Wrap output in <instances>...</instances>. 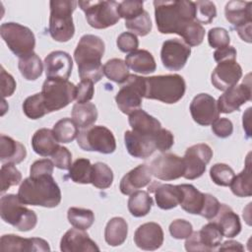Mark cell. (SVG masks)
Segmentation results:
<instances>
[{"label":"cell","instance_id":"cell-1","mask_svg":"<svg viewBox=\"0 0 252 252\" xmlns=\"http://www.w3.org/2000/svg\"><path fill=\"white\" fill-rule=\"evenodd\" d=\"M155 18L160 33H177L195 21V3L187 0L154 1Z\"/></svg>","mask_w":252,"mask_h":252},{"label":"cell","instance_id":"cell-2","mask_svg":"<svg viewBox=\"0 0 252 252\" xmlns=\"http://www.w3.org/2000/svg\"><path fill=\"white\" fill-rule=\"evenodd\" d=\"M103 40L94 34L83 35L74 51V58L78 65V73L81 80L98 82L103 76L101 58L104 54Z\"/></svg>","mask_w":252,"mask_h":252},{"label":"cell","instance_id":"cell-3","mask_svg":"<svg viewBox=\"0 0 252 252\" xmlns=\"http://www.w3.org/2000/svg\"><path fill=\"white\" fill-rule=\"evenodd\" d=\"M17 195L25 205L55 208L61 202V191L52 175L24 179Z\"/></svg>","mask_w":252,"mask_h":252},{"label":"cell","instance_id":"cell-4","mask_svg":"<svg viewBox=\"0 0 252 252\" xmlns=\"http://www.w3.org/2000/svg\"><path fill=\"white\" fill-rule=\"evenodd\" d=\"M185 91V81L178 74L145 77V98L172 104L183 97Z\"/></svg>","mask_w":252,"mask_h":252},{"label":"cell","instance_id":"cell-5","mask_svg":"<svg viewBox=\"0 0 252 252\" xmlns=\"http://www.w3.org/2000/svg\"><path fill=\"white\" fill-rule=\"evenodd\" d=\"M49 5V33L51 37L59 42L70 40L75 33L72 14L78 2L73 0H52Z\"/></svg>","mask_w":252,"mask_h":252},{"label":"cell","instance_id":"cell-6","mask_svg":"<svg viewBox=\"0 0 252 252\" xmlns=\"http://www.w3.org/2000/svg\"><path fill=\"white\" fill-rule=\"evenodd\" d=\"M18 195L7 194L0 199L1 219L16 227L20 231H29L34 228L37 222V216L24 206Z\"/></svg>","mask_w":252,"mask_h":252},{"label":"cell","instance_id":"cell-7","mask_svg":"<svg viewBox=\"0 0 252 252\" xmlns=\"http://www.w3.org/2000/svg\"><path fill=\"white\" fill-rule=\"evenodd\" d=\"M0 34L9 49L19 58L33 52L35 37L28 27L14 22L4 23L0 27Z\"/></svg>","mask_w":252,"mask_h":252},{"label":"cell","instance_id":"cell-8","mask_svg":"<svg viewBox=\"0 0 252 252\" xmlns=\"http://www.w3.org/2000/svg\"><path fill=\"white\" fill-rule=\"evenodd\" d=\"M41 94L48 113L57 111L76 99V86L68 80L46 79Z\"/></svg>","mask_w":252,"mask_h":252},{"label":"cell","instance_id":"cell-9","mask_svg":"<svg viewBox=\"0 0 252 252\" xmlns=\"http://www.w3.org/2000/svg\"><path fill=\"white\" fill-rule=\"evenodd\" d=\"M78 5L85 12L89 25L97 30L114 26L120 19L116 1H79Z\"/></svg>","mask_w":252,"mask_h":252},{"label":"cell","instance_id":"cell-10","mask_svg":"<svg viewBox=\"0 0 252 252\" xmlns=\"http://www.w3.org/2000/svg\"><path fill=\"white\" fill-rule=\"evenodd\" d=\"M79 147L88 152H98L109 155L116 149V142L113 133L101 125L90 126L81 130L77 136Z\"/></svg>","mask_w":252,"mask_h":252},{"label":"cell","instance_id":"cell-11","mask_svg":"<svg viewBox=\"0 0 252 252\" xmlns=\"http://www.w3.org/2000/svg\"><path fill=\"white\" fill-rule=\"evenodd\" d=\"M145 95V77L130 74L115 95L118 108L124 114H130L141 108Z\"/></svg>","mask_w":252,"mask_h":252},{"label":"cell","instance_id":"cell-12","mask_svg":"<svg viewBox=\"0 0 252 252\" xmlns=\"http://www.w3.org/2000/svg\"><path fill=\"white\" fill-rule=\"evenodd\" d=\"M213 157V150L207 144L200 143L189 147L183 157L185 171L183 177L189 180L199 178Z\"/></svg>","mask_w":252,"mask_h":252},{"label":"cell","instance_id":"cell-13","mask_svg":"<svg viewBox=\"0 0 252 252\" xmlns=\"http://www.w3.org/2000/svg\"><path fill=\"white\" fill-rule=\"evenodd\" d=\"M222 234L218 225L211 221L199 231L192 232L185 241V249L189 252L215 251L220 245Z\"/></svg>","mask_w":252,"mask_h":252},{"label":"cell","instance_id":"cell-14","mask_svg":"<svg viewBox=\"0 0 252 252\" xmlns=\"http://www.w3.org/2000/svg\"><path fill=\"white\" fill-rule=\"evenodd\" d=\"M149 167L156 178L164 181L183 177L185 171L183 158L169 153H164L155 158Z\"/></svg>","mask_w":252,"mask_h":252},{"label":"cell","instance_id":"cell-15","mask_svg":"<svg viewBox=\"0 0 252 252\" xmlns=\"http://www.w3.org/2000/svg\"><path fill=\"white\" fill-rule=\"evenodd\" d=\"M191 54V47L178 38L167 39L162 43L160 58L163 66L171 71L181 70Z\"/></svg>","mask_w":252,"mask_h":252},{"label":"cell","instance_id":"cell-16","mask_svg":"<svg viewBox=\"0 0 252 252\" xmlns=\"http://www.w3.org/2000/svg\"><path fill=\"white\" fill-rule=\"evenodd\" d=\"M249 77L250 75L248 76V80L246 82L243 81V83L235 85L224 91L217 101L219 112L225 114L231 113L238 110L245 102L251 100L252 90Z\"/></svg>","mask_w":252,"mask_h":252},{"label":"cell","instance_id":"cell-17","mask_svg":"<svg viewBox=\"0 0 252 252\" xmlns=\"http://www.w3.org/2000/svg\"><path fill=\"white\" fill-rule=\"evenodd\" d=\"M189 109L193 120L202 126L211 125L220 115L217 100L208 94H197L192 99Z\"/></svg>","mask_w":252,"mask_h":252},{"label":"cell","instance_id":"cell-18","mask_svg":"<svg viewBox=\"0 0 252 252\" xmlns=\"http://www.w3.org/2000/svg\"><path fill=\"white\" fill-rule=\"evenodd\" d=\"M241 77L242 68L236 60H224L218 63L212 73L211 81L216 89L226 91L237 85Z\"/></svg>","mask_w":252,"mask_h":252},{"label":"cell","instance_id":"cell-19","mask_svg":"<svg viewBox=\"0 0 252 252\" xmlns=\"http://www.w3.org/2000/svg\"><path fill=\"white\" fill-rule=\"evenodd\" d=\"M0 251L2 252H31L50 251L46 240L38 237L23 238L15 234H5L0 239Z\"/></svg>","mask_w":252,"mask_h":252},{"label":"cell","instance_id":"cell-20","mask_svg":"<svg viewBox=\"0 0 252 252\" xmlns=\"http://www.w3.org/2000/svg\"><path fill=\"white\" fill-rule=\"evenodd\" d=\"M155 135L141 134L133 130L124 133V142L130 156L137 158H147L157 150Z\"/></svg>","mask_w":252,"mask_h":252},{"label":"cell","instance_id":"cell-21","mask_svg":"<svg viewBox=\"0 0 252 252\" xmlns=\"http://www.w3.org/2000/svg\"><path fill=\"white\" fill-rule=\"evenodd\" d=\"M44 67L47 79L68 80L73 69V61L69 53L56 50L44 58Z\"/></svg>","mask_w":252,"mask_h":252},{"label":"cell","instance_id":"cell-22","mask_svg":"<svg viewBox=\"0 0 252 252\" xmlns=\"http://www.w3.org/2000/svg\"><path fill=\"white\" fill-rule=\"evenodd\" d=\"M134 242L140 249L157 250L163 243V230L157 222L143 223L135 231Z\"/></svg>","mask_w":252,"mask_h":252},{"label":"cell","instance_id":"cell-23","mask_svg":"<svg viewBox=\"0 0 252 252\" xmlns=\"http://www.w3.org/2000/svg\"><path fill=\"white\" fill-rule=\"evenodd\" d=\"M60 250L63 252L99 251L96 243L88 233L79 228H71L65 232L60 241Z\"/></svg>","mask_w":252,"mask_h":252},{"label":"cell","instance_id":"cell-24","mask_svg":"<svg viewBox=\"0 0 252 252\" xmlns=\"http://www.w3.org/2000/svg\"><path fill=\"white\" fill-rule=\"evenodd\" d=\"M149 192L155 194L156 203L161 210H170L180 204L182 191L179 185L163 184L154 181L149 186Z\"/></svg>","mask_w":252,"mask_h":252},{"label":"cell","instance_id":"cell-25","mask_svg":"<svg viewBox=\"0 0 252 252\" xmlns=\"http://www.w3.org/2000/svg\"><path fill=\"white\" fill-rule=\"evenodd\" d=\"M152 172L147 164H139L128 173H126L120 181V191L124 195H131L133 192L143 188L151 183Z\"/></svg>","mask_w":252,"mask_h":252},{"label":"cell","instance_id":"cell-26","mask_svg":"<svg viewBox=\"0 0 252 252\" xmlns=\"http://www.w3.org/2000/svg\"><path fill=\"white\" fill-rule=\"evenodd\" d=\"M252 2L232 0L226 3L224 8L225 19L234 27L239 29L252 26Z\"/></svg>","mask_w":252,"mask_h":252},{"label":"cell","instance_id":"cell-27","mask_svg":"<svg viewBox=\"0 0 252 252\" xmlns=\"http://www.w3.org/2000/svg\"><path fill=\"white\" fill-rule=\"evenodd\" d=\"M213 221L220 228L222 236L232 238L238 235L241 231V222L239 217L225 204H220L217 216Z\"/></svg>","mask_w":252,"mask_h":252},{"label":"cell","instance_id":"cell-28","mask_svg":"<svg viewBox=\"0 0 252 252\" xmlns=\"http://www.w3.org/2000/svg\"><path fill=\"white\" fill-rule=\"evenodd\" d=\"M27 156L26 148L20 142L9 136H0V160L2 163L17 164L22 162Z\"/></svg>","mask_w":252,"mask_h":252},{"label":"cell","instance_id":"cell-29","mask_svg":"<svg viewBox=\"0 0 252 252\" xmlns=\"http://www.w3.org/2000/svg\"><path fill=\"white\" fill-rule=\"evenodd\" d=\"M58 143L53 131L47 128L37 130L32 138V150L41 157H51L60 147Z\"/></svg>","mask_w":252,"mask_h":252},{"label":"cell","instance_id":"cell-30","mask_svg":"<svg viewBox=\"0 0 252 252\" xmlns=\"http://www.w3.org/2000/svg\"><path fill=\"white\" fill-rule=\"evenodd\" d=\"M126 65L134 72L148 75L157 69L156 60L151 52L145 49H136L125 58Z\"/></svg>","mask_w":252,"mask_h":252},{"label":"cell","instance_id":"cell-31","mask_svg":"<svg viewBox=\"0 0 252 252\" xmlns=\"http://www.w3.org/2000/svg\"><path fill=\"white\" fill-rule=\"evenodd\" d=\"M129 124L133 131L148 135H154L161 128L160 122L142 108L129 114Z\"/></svg>","mask_w":252,"mask_h":252},{"label":"cell","instance_id":"cell-32","mask_svg":"<svg viewBox=\"0 0 252 252\" xmlns=\"http://www.w3.org/2000/svg\"><path fill=\"white\" fill-rule=\"evenodd\" d=\"M179 186L182 191L179 204L181 208L189 214L200 215L205 201V193L200 192L192 184H180Z\"/></svg>","mask_w":252,"mask_h":252},{"label":"cell","instance_id":"cell-33","mask_svg":"<svg viewBox=\"0 0 252 252\" xmlns=\"http://www.w3.org/2000/svg\"><path fill=\"white\" fill-rule=\"evenodd\" d=\"M128 234V224L123 218L115 217L108 220L104 229V239L110 246L124 243Z\"/></svg>","mask_w":252,"mask_h":252},{"label":"cell","instance_id":"cell-34","mask_svg":"<svg viewBox=\"0 0 252 252\" xmlns=\"http://www.w3.org/2000/svg\"><path fill=\"white\" fill-rule=\"evenodd\" d=\"M250 153L248 154L244 169L234 175L231 183L230 189L232 193L237 197H250L252 195V177H251V160H250Z\"/></svg>","mask_w":252,"mask_h":252},{"label":"cell","instance_id":"cell-35","mask_svg":"<svg viewBox=\"0 0 252 252\" xmlns=\"http://www.w3.org/2000/svg\"><path fill=\"white\" fill-rule=\"evenodd\" d=\"M97 109L92 102L76 103L72 108V118L78 127L85 129L92 126L97 119Z\"/></svg>","mask_w":252,"mask_h":252},{"label":"cell","instance_id":"cell-36","mask_svg":"<svg viewBox=\"0 0 252 252\" xmlns=\"http://www.w3.org/2000/svg\"><path fill=\"white\" fill-rule=\"evenodd\" d=\"M153 206V199L147 191H135L128 200V210L133 217L142 218L147 216Z\"/></svg>","mask_w":252,"mask_h":252},{"label":"cell","instance_id":"cell-37","mask_svg":"<svg viewBox=\"0 0 252 252\" xmlns=\"http://www.w3.org/2000/svg\"><path fill=\"white\" fill-rule=\"evenodd\" d=\"M18 68L26 80L35 81L41 76L43 65L39 56L32 52L25 57L19 58Z\"/></svg>","mask_w":252,"mask_h":252},{"label":"cell","instance_id":"cell-38","mask_svg":"<svg viewBox=\"0 0 252 252\" xmlns=\"http://www.w3.org/2000/svg\"><path fill=\"white\" fill-rule=\"evenodd\" d=\"M103 75L112 82L123 84L129 77V69L125 61L119 58H112L103 65Z\"/></svg>","mask_w":252,"mask_h":252},{"label":"cell","instance_id":"cell-39","mask_svg":"<svg viewBox=\"0 0 252 252\" xmlns=\"http://www.w3.org/2000/svg\"><path fill=\"white\" fill-rule=\"evenodd\" d=\"M52 131L59 143L67 144L77 138L79 134V127L73 119L62 118L54 124Z\"/></svg>","mask_w":252,"mask_h":252},{"label":"cell","instance_id":"cell-40","mask_svg":"<svg viewBox=\"0 0 252 252\" xmlns=\"http://www.w3.org/2000/svg\"><path fill=\"white\" fill-rule=\"evenodd\" d=\"M69 222L76 228L86 230L90 228L94 221V215L89 209L71 207L67 212Z\"/></svg>","mask_w":252,"mask_h":252},{"label":"cell","instance_id":"cell-41","mask_svg":"<svg viewBox=\"0 0 252 252\" xmlns=\"http://www.w3.org/2000/svg\"><path fill=\"white\" fill-rule=\"evenodd\" d=\"M92 166L90 159L88 158H77L69 168V177L72 181L79 184L91 183Z\"/></svg>","mask_w":252,"mask_h":252},{"label":"cell","instance_id":"cell-42","mask_svg":"<svg viewBox=\"0 0 252 252\" xmlns=\"http://www.w3.org/2000/svg\"><path fill=\"white\" fill-rule=\"evenodd\" d=\"M113 181V172L111 168L103 163L96 162L92 166L91 183L98 189H106L110 187Z\"/></svg>","mask_w":252,"mask_h":252},{"label":"cell","instance_id":"cell-43","mask_svg":"<svg viewBox=\"0 0 252 252\" xmlns=\"http://www.w3.org/2000/svg\"><path fill=\"white\" fill-rule=\"evenodd\" d=\"M23 111L30 119H38L48 113L41 93L28 96L23 102Z\"/></svg>","mask_w":252,"mask_h":252},{"label":"cell","instance_id":"cell-44","mask_svg":"<svg viewBox=\"0 0 252 252\" xmlns=\"http://www.w3.org/2000/svg\"><path fill=\"white\" fill-rule=\"evenodd\" d=\"M125 27L133 32L134 34L145 36L150 33L152 31V21L149 13L147 11H143L136 17L126 20L125 21Z\"/></svg>","mask_w":252,"mask_h":252},{"label":"cell","instance_id":"cell-45","mask_svg":"<svg viewBox=\"0 0 252 252\" xmlns=\"http://www.w3.org/2000/svg\"><path fill=\"white\" fill-rule=\"evenodd\" d=\"M184 42L189 46H197L203 42L205 36V29L201 24L193 21L187 24L179 32Z\"/></svg>","mask_w":252,"mask_h":252},{"label":"cell","instance_id":"cell-46","mask_svg":"<svg viewBox=\"0 0 252 252\" xmlns=\"http://www.w3.org/2000/svg\"><path fill=\"white\" fill-rule=\"evenodd\" d=\"M1 176V193L6 192L11 186L21 183L22 173L13 163H3L0 171Z\"/></svg>","mask_w":252,"mask_h":252},{"label":"cell","instance_id":"cell-47","mask_svg":"<svg viewBox=\"0 0 252 252\" xmlns=\"http://www.w3.org/2000/svg\"><path fill=\"white\" fill-rule=\"evenodd\" d=\"M233 169L225 163H216L210 169V176L219 186H229L233 177Z\"/></svg>","mask_w":252,"mask_h":252},{"label":"cell","instance_id":"cell-48","mask_svg":"<svg viewBox=\"0 0 252 252\" xmlns=\"http://www.w3.org/2000/svg\"><path fill=\"white\" fill-rule=\"evenodd\" d=\"M195 3V21L199 24L209 25L217 16L216 5L211 1H196Z\"/></svg>","mask_w":252,"mask_h":252},{"label":"cell","instance_id":"cell-49","mask_svg":"<svg viewBox=\"0 0 252 252\" xmlns=\"http://www.w3.org/2000/svg\"><path fill=\"white\" fill-rule=\"evenodd\" d=\"M143 5H144V2L139 0L122 1L118 5L117 12L120 18L125 19V21L130 20L144 11Z\"/></svg>","mask_w":252,"mask_h":252},{"label":"cell","instance_id":"cell-50","mask_svg":"<svg viewBox=\"0 0 252 252\" xmlns=\"http://www.w3.org/2000/svg\"><path fill=\"white\" fill-rule=\"evenodd\" d=\"M208 41L213 48H222L228 46L230 38L228 32L223 28H213L208 32Z\"/></svg>","mask_w":252,"mask_h":252},{"label":"cell","instance_id":"cell-51","mask_svg":"<svg viewBox=\"0 0 252 252\" xmlns=\"http://www.w3.org/2000/svg\"><path fill=\"white\" fill-rule=\"evenodd\" d=\"M169 232L175 239H186L192 232V224L185 220H175L169 225Z\"/></svg>","mask_w":252,"mask_h":252},{"label":"cell","instance_id":"cell-52","mask_svg":"<svg viewBox=\"0 0 252 252\" xmlns=\"http://www.w3.org/2000/svg\"><path fill=\"white\" fill-rule=\"evenodd\" d=\"M116 44L120 51L124 53L132 52L137 49L139 45V40L137 38V35L133 32H125L118 35L116 39Z\"/></svg>","mask_w":252,"mask_h":252},{"label":"cell","instance_id":"cell-53","mask_svg":"<svg viewBox=\"0 0 252 252\" xmlns=\"http://www.w3.org/2000/svg\"><path fill=\"white\" fill-rule=\"evenodd\" d=\"M94 83L89 80H81L76 86V101L77 103L89 102L94 97Z\"/></svg>","mask_w":252,"mask_h":252},{"label":"cell","instance_id":"cell-54","mask_svg":"<svg viewBox=\"0 0 252 252\" xmlns=\"http://www.w3.org/2000/svg\"><path fill=\"white\" fill-rule=\"evenodd\" d=\"M51 158L54 165L59 169L67 170L72 165V154L65 147L60 146Z\"/></svg>","mask_w":252,"mask_h":252},{"label":"cell","instance_id":"cell-55","mask_svg":"<svg viewBox=\"0 0 252 252\" xmlns=\"http://www.w3.org/2000/svg\"><path fill=\"white\" fill-rule=\"evenodd\" d=\"M54 168V163L52 160L43 158L35 160L30 168V176L37 177L42 175H52Z\"/></svg>","mask_w":252,"mask_h":252},{"label":"cell","instance_id":"cell-56","mask_svg":"<svg viewBox=\"0 0 252 252\" xmlns=\"http://www.w3.org/2000/svg\"><path fill=\"white\" fill-rule=\"evenodd\" d=\"M220 207V204L216 197H214L211 194L205 193V201L200 216L207 220H213L217 216Z\"/></svg>","mask_w":252,"mask_h":252},{"label":"cell","instance_id":"cell-57","mask_svg":"<svg viewBox=\"0 0 252 252\" xmlns=\"http://www.w3.org/2000/svg\"><path fill=\"white\" fill-rule=\"evenodd\" d=\"M157 150L159 152H166L170 150V148L174 144L173 134L164 128H160L155 135Z\"/></svg>","mask_w":252,"mask_h":252},{"label":"cell","instance_id":"cell-58","mask_svg":"<svg viewBox=\"0 0 252 252\" xmlns=\"http://www.w3.org/2000/svg\"><path fill=\"white\" fill-rule=\"evenodd\" d=\"M212 131L219 138H227L233 132V124L228 118H218L212 123Z\"/></svg>","mask_w":252,"mask_h":252},{"label":"cell","instance_id":"cell-59","mask_svg":"<svg viewBox=\"0 0 252 252\" xmlns=\"http://www.w3.org/2000/svg\"><path fill=\"white\" fill-rule=\"evenodd\" d=\"M1 94L3 98L7 96H11L15 90H16V81L14 80L13 76L7 73L4 69V67H1Z\"/></svg>","mask_w":252,"mask_h":252},{"label":"cell","instance_id":"cell-60","mask_svg":"<svg viewBox=\"0 0 252 252\" xmlns=\"http://www.w3.org/2000/svg\"><path fill=\"white\" fill-rule=\"evenodd\" d=\"M214 59L218 63L224 60H235L236 50L233 46H229V45L222 48H219L214 52Z\"/></svg>","mask_w":252,"mask_h":252},{"label":"cell","instance_id":"cell-61","mask_svg":"<svg viewBox=\"0 0 252 252\" xmlns=\"http://www.w3.org/2000/svg\"><path fill=\"white\" fill-rule=\"evenodd\" d=\"M219 251H244V247L243 245L235 240H228L223 242L221 245H220L218 247Z\"/></svg>","mask_w":252,"mask_h":252}]
</instances>
